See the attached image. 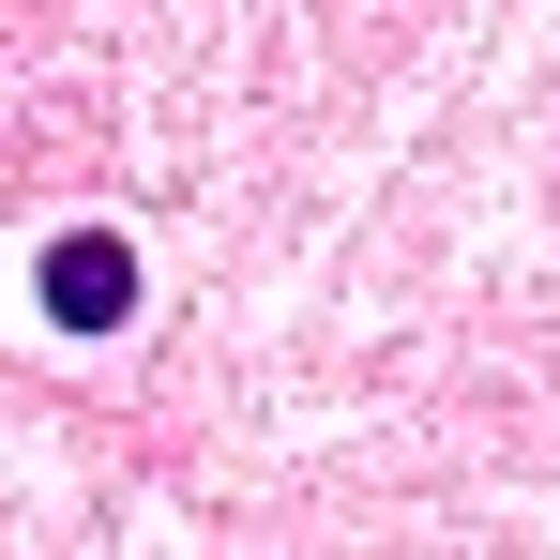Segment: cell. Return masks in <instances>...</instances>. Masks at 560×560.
Masks as SVG:
<instances>
[{
    "label": "cell",
    "instance_id": "1",
    "mask_svg": "<svg viewBox=\"0 0 560 560\" xmlns=\"http://www.w3.org/2000/svg\"><path fill=\"white\" fill-rule=\"evenodd\" d=\"M46 318H61V334H121V318H137V243H121V228L46 243Z\"/></svg>",
    "mask_w": 560,
    "mask_h": 560
}]
</instances>
